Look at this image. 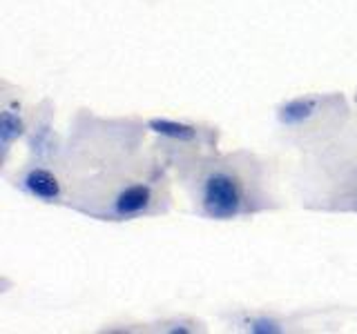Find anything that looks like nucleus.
Masks as SVG:
<instances>
[{
    "label": "nucleus",
    "instance_id": "nucleus-11",
    "mask_svg": "<svg viewBox=\"0 0 357 334\" xmlns=\"http://www.w3.org/2000/svg\"><path fill=\"white\" fill-rule=\"evenodd\" d=\"M152 332H163V334H197V332H206L208 328L197 319L190 317H167L159 319L152 323Z\"/></svg>",
    "mask_w": 357,
    "mask_h": 334
},
{
    "label": "nucleus",
    "instance_id": "nucleus-2",
    "mask_svg": "<svg viewBox=\"0 0 357 334\" xmlns=\"http://www.w3.org/2000/svg\"><path fill=\"white\" fill-rule=\"evenodd\" d=\"M174 205V176L150 145L143 154L70 183L67 207L103 223L165 216Z\"/></svg>",
    "mask_w": 357,
    "mask_h": 334
},
{
    "label": "nucleus",
    "instance_id": "nucleus-7",
    "mask_svg": "<svg viewBox=\"0 0 357 334\" xmlns=\"http://www.w3.org/2000/svg\"><path fill=\"white\" fill-rule=\"evenodd\" d=\"M9 185L18 189L22 196L43 205H65L70 196V185H67L65 174L59 170V165L43 163L25 159V163L18 165L14 172H3Z\"/></svg>",
    "mask_w": 357,
    "mask_h": 334
},
{
    "label": "nucleus",
    "instance_id": "nucleus-4",
    "mask_svg": "<svg viewBox=\"0 0 357 334\" xmlns=\"http://www.w3.org/2000/svg\"><path fill=\"white\" fill-rule=\"evenodd\" d=\"M295 185L308 209L357 214V105L337 136L304 152Z\"/></svg>",
    "mask_w": 357,
    "mask_h": 334
},
{
    "label": "nucleus",
    "instance_id": "nucleus-3",
    "mask_svg": "<svg viewBox=\"0 0 357 334\" xmlns=\"http://www.w3.org/2000/svg\"><path fill=\"white\" fill-rule=\"evenodd\" d=\"M150 138L145 118L103 116L92 109H78L63 134L59 170L70 185L143 154L152 145Z\"/></svg>",
    "mask_w": 357,
    "mask_h": 334
},
{
    "label": "nucleus",
    "instance_id": "nucleus-8",
    "mask_svg": "<svg viewBox=\"0 0 357 334\" xmlns=\"http://www.w3.org/2000/svg\"><path fill=\"white\" fill-rule=\"evenodd\" d=\"M29 116L31 107L27 105L22 89L9 81L0 83V163H3V170H7L14 145L25 143Z\"/></svg>",
    "mask_w": 357,
    "mask_h": 334
},
{
    "label": "nucleus",
    "instance_id": "nucleus-5",
    "mask_svg": "<svg viewBox=\"0 0 357 334\" xmlns=\"http://www.w3.org/2000/svg\"><path fill=\"white\" fill-rule=\"evenodd\" d=\"M353 105L342 92H308L284 98L275 107V125L290 148L315 150L349 125Z\"/></svg>",
    "mask_w": 357,
    "mask_h": 334
},
{
    "label": "nucleus",
    "instance_id": "nucleus-6",
    "mask_svg": "<svg viewBox=\"0 0 357 334\" xmlns=\"http://www.w3.org/2000/svg\"><path fill=\"white\" fill-rule=\"evenodd\" d=\"M145 125L152 136L154 150L161 154L178 150H217L221 143L219 127L210 122L154 114L145 118Z\"/></svg>",
    "mask_w": 357,
    "mask_h": 334
},
{
    "label": "nucleus",
    "instance_id": "nucleus-1",
    "mask_svg": "<svg viewBox=\"0 0 357 334\" xmlns=\"http://www.w3.org/2000/svg\"><path fill=\"white\" fill-rule=\"evenodd\" d=\"M161 156L199 218L243 221L279 207L273 167L250 150H178Z\"/></svg>",
    "mask_w": 357,
    "mask_h": 334
},
{
    "label": "nucleus",
    "instance_id": "nucleus-9",
    "mask_svg": "<svg viewBox=\"0 0 357 334\" xmlns=\"http://www.w3.org/2000/svg\"><path fill=\"white\" fill-rule=\"evenodd\" d=\"M56 105L52 98H43L40 103L31 105L29 132L25 136L27 159L59 165L63 154V134L56 132Z\"/></svg>",
    "mask_w": 357,
    "mask_h": 334
},
{
    "label": "nucleus",
    "instance_id": "nucleus-10",
    "mask_svg": "<svg viewBox=\"0 0 357 334\" xmlns=\"http://www.w3.org/2000/svg\"><path fill=\"white\" fill-rule=\"evenodd\" d=\"M230 326L248 334H284L288 332V321L273 312H237L230 319Z\"/></svg>",
    "mask_w": 357,
    "mask_h": 334
}]
</instances>
